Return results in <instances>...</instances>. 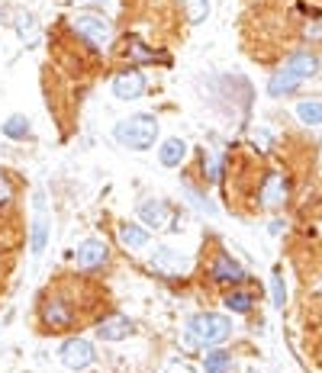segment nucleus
I'll use <instances>...</instances> for the list:
<instances>
[{
	"label": "nucleus",
	"mask_w": 322,
	"mask_h": 373,
	"mask_svg": "<svg viewBox=\"0 0 322 373\" xmlns=\"http://www.w3.org/2000/svg\"><path fill=\"white\" fill-rule=\"evenodd\" d=\"M232 338V318L223 312H194L184 325V347L200 351V347H219Z\"/></svg>",
	"instance_id": "obj_1"
},
{
	"label": "nucleus",
	"mask_w": 322,
	"mask_h": 373,
	"mask_svg": "<svg viewBox=\"0 0 322 373\" xmlns=\"http://www.w3.org/2000/svg\"><path fill=\"white\" fill-rule=\"evenodd\" d=\"M81 322V306L71 293L65 290H49L39 303V325L45 332H71Z\"/></svg>",
	"instance_id": "obj_2"
},
{
	"label": "nucleus",
	"mask_w": 322,
	"mask_h": 373,
	"mask_svg": "<svg viewBox=\"0 0 322 373\" xmlns=\"http://www.w3.org/2000/svg\"><path fill=\"white\" fill-rule=\"evenodd\" d=\"M68 26H71V33L81 42H87L94 52L110 49L113 39H116V26H113V20L104 10H77L68 20Z\"/></svg>",
	"instance_id": "obj_3"
},
{
	"label": "nucleus",
	"mask_w": 322,
	"mask_h": 373,
	"mask_svg": "<svg viewBox=\"0 0 322 373\" xmlns=\"http://www.w3.org/2000/svg\"><path fill=\"white\" fill-rule=\"evenodd\" d=\"M158 132H161V126L152 113H133V116L119 119L113 126V138L123 148H129V152H148L158 142Z\"/></svg>",
	"instance_id": "obj_4"
},
{
	"label": "nucleus",
	"mask_w": 322,
	"mask_h": 373,
	"mask_svg": "<svg viewBox=\"0 0 322 373\" xmlns=\"http://www.w3.org/2000/svg\"><path fill=\"white\" fill-rule=\"evenodd\" d=\"M135 213H139V222L145 228H155V232H177V219L181 216L171 209L168 200H161V196H145V200L135 206Z\"/></svg>",
	"instance_id": "obj_5"
},
{
	"label": "nucleus",
	"mask_w": 322,
	"mask_h": 373,
	"mask_svg": "<svg viewBox=\"0 0 322 373\" xmlns=\"http://www.w3.org/2000/svg\"><path fill=\"white\" fill-rule=\"evenodd\" d=\"M58 357H62V364L68 367V370L84 373V370H91V367L97 364V347H94V341L84 338V335H71V338L62 341Z\"/></svg>",
	"instance_id": "obj_6"
},
{
	"label": "nucleus",
	"mask_w": 322,
	"mask_h": 373,
	"mask_svg": "<svg viewBox=\"0 0 322 373\" xmlns=\"http://www.w3.org/2000/svg\"><path fill=\"white\" fill-rule=\"evenodd\" d=\"M290 200V174L287 171H271L258 184V206L261 209H280Z\"/></svg>",
	"instance_id": "obj_7"
},
{
	"label": "nucleus",
	"mask_w": 322,
	"mask_h": 373,
	"mask_svg": "<svg viewBox=\"0 0 322 373\" xmlns=\"http://www.w3.org/2000/svg\"><path fill=\"white\" fill-rule=\"evenodd\" d=\"M148 267H152L158 277H168V280H174V277L187 274L190 261L177 248H171V245H155V248L148 251Z\"/></svg>",
	"instance_id": "obj_8"
},
{
	"label": "nucleus",
	"mask_w": 322,
	"mask_h": 373,
	"mask_svg": "<svg viewBox=\"0 0 322 373\" xmlns=\"http://www.w3.org/2000/svg\"><path fill=\"white\" fill-rule=\"evenodd\" d=\"M245 280H248V270L242 267L232 255L216 251V255L210 257V284H216V286H245Z\"/></svg>",
	"instance_id": "obj_9"
},
{
	"label": "nucleus",
	"mask_w": 322,
	"mask_h": 373,
	"mask_svg": "<svg viewBox=\"0 0 322 373\" xmlns=\"http://www.w3.org/2000/svg\"><path fill=\"white\" fill-rule=\"evenodd\" d=\"M110 90H113V97H116V100L129 104V100H139L142 94H145L148 81H145V74H142L139 65H129V68H123V71H116V74H113Z\"/></svg>",
	"instance_id": "obj_10"
},
{
	"label": "nucleus",
	"mask_w": 322,
	"mask_h": 373,
	"mask_svg": "<svg viewBox=\"0 0 322 373\" xmlns=\"http://www.w3.org/2000/svg\"><path fill=\"white\" fill-rule=\"evenodd\" d=\"M110 264V245L104 238H84L74 251V267L84 270V274H94V270H104Z\"/></svg>",
	"instance_id": "obj_11"
},
{
	"label": "nucleus",
	"mask_w": 322,
	"mask_h": 373,
	"mask_svg": "<svg viewBox=\"0 0 322 373\" xmlns=\"http://www.w3.org/2000/svg\"><path fill=\"white\" fill-rule=\"evenodd\" d=\"M135 335V322L123 312H110V316L97 318V338L106 345H119V341H129Z\"/></svg>",
	"instance_id": "obj_12"
},
{
	"label": "nucleus",
	"mask_w": 322,
	"mask_h": 373,
	"mask_svg": "<svg viewBox=\"0 0 322 373\" xmlns=\"http://www.w3.org/2000/svg\"><path fill=\"white\" fill-rule=\"evenodd\" d=\"M49 245V216H45V196L35 194V219L29 226V255L43 257Z\"/></svg>",
	"instance_id": "obj_13"
},
{
	"label": "nucleus",
	"mask_w": 322,
	"mask_h": 373,
	"mask_svg": "<svg viewBox=\"0 0 322 373\" xmlns=\"http://www.w3.org/2000/svg\"><path fill=\"white\" fill-rule=\"evenodd\" d=\"M284 68L294 71V74L300 77V81H309V77L319 74L322 62H319V55H316V52H309V49H296V52H290V55H287Z\"/></svg>",
	"instance_id": "obj_14"
},
{
	"label": "nucleus",
	"mask_w": 322,
	"mask_h": 373,
	"mask_svg": "<svg viewBox=\"0 0 322 373\" xmlns=\"http://www.w3.org/2000/svg\"><path fill=\"white\" fill-rule=\"evenodd\" d=\"M116 238L126 251H139V248H145V245L152 242V228H145L142 222H119Z\"/></svg>",
	"instance_id": "obj_15"
},
{
	"label": "nucleus",
	"mask_w": 322,
	"mask_h": 373,
	"mask_svg": "<svg viewBox=\"0 0 322 373\" xmlns=\"http://www.w3.org/2000/svg\"><path fill=\"white\" fill-rule=\"evenodd\" d=\"M300 84L303 81L294 74V71H287L284 65H280V68L267 77V97L284 100V97H290V94H296V90H300Z\"/></svg>",
	"instance_id": "obj_16"
},
{
	"label": "nucleus",
	"mask_w": 322,
	"mask_h": 373,
	"mask_svg": "<svg viewBox=\"0 0 322 373\" xmlns=\"http://www.w3.org/2000/svg\"><path fill=\"white\" fill-rule=\"evenodd\" d=\"M187 142H184L181 135H171V138H165L158 145V165L161 167H181L184 161H187Z\"/></svg>",
	"instance_id": "obj_17"
},
{
	"label": "nucleus",
	"mask_w": 322,
	"mask_h": 373,
	"mask_svg": "<svg viewBox=\"0 0 322 373\" xmlns=\"http://www.w3.org/2000/svg\"><path fill=\"white\" fill-rule=\"evenodd\" d=\"M196 165H200V180L204 184H219L223 180V158L213 148H196Z\"/></svg>",
	"instance_id": "obj_18"
},
{
	"label": "nucleus",
	"mask_w": 322,
	"mask_h": 373,
	"mask_svg": "<svg viewBox=\"0 0 322 373\" xmlns=\"http://www.w3.org/2000/svg\"><path fill=\"white\" fill-rule=\"evenodd\" d=\"M223 306L232 312V316H248V312L258 306V296H255L252 290H245V286H232V290L223 296Z\"/></svg>",
	"instance_id": "obj_19"
},
{
	"label": "nucleus",
	"mask_w": 322,
	"mask_h": 373,
	"mask_svg": "<svg viewBox=\"0 0 322 373\" xmlns=\"http://www.w3.org/2000/svg\"><path fill=\"white\" fill-rule=\"evenodd\" d=\"M0 132H4L10 142H29V138H33V123H29L23 113H13V116L4 119Z\"/></svg>",
	"instance_id": "obj_20"
},
{
	"label": "nucleus",
	"mask_w": 322,
	"mask_h": 373,
	"mask_svg": "<svg viewBox=\"0 0 322 373\" xmlns=\"http://www.w3.org/2000/svg\"><path fill=\"white\" fill-rule=\"evenodd\" d=\"M123 58H129L133 65H148V62H158V52H152L142 39H135V35H129L126 42H123V52H119Z\"/></svg>",
	"instance_id": "obj_21"
},
{
	"label": "nucleus",
	"mask_w": 322,
	"mask_h": 373,
	"mask_svg": "<svg viewBox=\"0 0 322 373\" xmlns=\"http://www.w3.org/2000/svg\"><path fill=\"white\" fill-rule=\"evenodd\" d=\"M235 360L226 347H206L204 354V373H232Z\"/></svg>",
	"instance_id": "obj_22"
},
{
	"label": "nucleus",
	"mask_w": 322,
	"mask_h": 373,
	"mask_svg": "<svg viewBox=\"0 0 322 373\" xmlns=\"http://www.w3.org/2000/svg\"><path fill=\"white\" fill-rule=\"evenodd\" d=\"M296 119L303 126H322V100L319 97H309L296 104Z\"/></svg>",
	"instance_id": "obj_23"
},
{
	"label": "nucleus",
	"mask_w": 322,
	"mask_h": 373,
	"mask_svg": "<svg viewBox=\"0 0 322 373\" xmlns=\"http://www.w3.org/2000/svg\"><path fill=\"white\" fill-rule=\"evenodd\" d=\"M184 16H187L190 26L204 23L210 16V0H184Z\"/></svg>",
	"instance_id": "obj_24"
},
{
	"label": "nucleus",
	"mask_w": 322,
	"mask_h": 373,
	"mask_svg": "<svg viewBox=\"0 0 322 373\" xmlns=\"http://www.w3.org/2000/svg\"><path fill=\"white\" fill-rule=\"evenodd\" d=\"M184 196H187V200L194 203V206L200 209V213H206V216H216V213H219V209L210 203V196H206V194H200V190H196L194 184H184Z\"/></svg>",
	"instance_id": "obj_25"
},
{
	"label": "nucleus",
	"mask_w": 322,
	"mask_h": 373,
	"mask_svg": "<svg viewBox=\"0 0 322 373\" xmlns=\"http://www.w3.org/2000/svg\"><path fill=\"white\" fill-rule=\"evenodd\" d=\"M16 200V180L7 171H0V209H10Z\"/></svg>",
	"instance_id": "obj_26"
},
{
	"label": "nucleus",
	"mask_w": 322,
	"mask_h": 373,
	"mask_svg": "<svg viewBox=\"0 0 322 373\" xmlns=\"http://www.w3.org/2000/svg\"><path fill=\"white\" fill-rule=\"evenodd\" d=\"M16 29H20V35H23L26 42H35V35H39L33 13H16Z\"/></svg>",
	"instance_id": "obj_27"
},
{
	"label": "nucleus",
	"mask_w": 322,
	"mask_h": 373,
	"mask_svg": "<svg viewBox=\"0 0 322 373\" xmlns=\"http://www.w3.org/2000/svg\"><path fill=\"white\" fill-rule=\"evenodd\" d=\"M271 299L277 309H284V303H287V286H284V277H280V270H274L271 277Z\"/></svg>",
	"instance_id": "obj_28"
},
{
	"label": "nucleus",
	"mask_w": 322,
	"mask_h": 373,
	"mask_svg": "<svg viewBox=\"0 0 322 373\" xmlns=\"http://www.w3.org/2000/svg\"><path fill=\"white\" fill-rule=\"evenodd\" d=\"M303 39L309 42H322V10L316 16H309L306 23H303Z\"/></svg>",
	"instance_id": "obj_29"
},
{
	"label": "nucleus",
	"mask_w": 322,
	"mask_h": 373,
	"mask_svg": "<svg viewBox=\"0 0 322 373\" xmlns=\"http://www.w3.org/2000/svg\"><path fill=\"white\" fill-rule=\"evenodd\" d=\"M77 4H81L84 10H104L110 0H77Z\"/></svg>",
	"instance_id": "obj_30"
},
{
	"label": "nucleus",
	"mask_w": 322,
	"mask_h": 373,
	"mask_svg": "<svg viewBox=\"0 0 322 373\" xmlns=\"http://www.w3.org/2000/svg\"><path fill=\"white\" fill-rule=\"evenodd\" d=\"M284 228H287V222L274 219V222H271V235H280V232H284Z\"/></svg>",
	"instance_id": "obj_31"
},
{
	"label": "nucleus",
	"mask_w": 322,
	"mask_h": 373,
	"mask_svg": "<svg viewBox=\"0 0 322 373\" xmlns=\"http://www.w3.org/2000/svg\"><path fill=\"white\" fill-rule=\"evenodd\" d=\"M319 360H322V347H319Z\"/></svg>",
	"instance_id": "obj_32"
}]
</instances>
